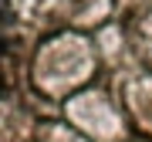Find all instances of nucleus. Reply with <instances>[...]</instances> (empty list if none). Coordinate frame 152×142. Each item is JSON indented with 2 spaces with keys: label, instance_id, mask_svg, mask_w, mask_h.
<instances>
[{
  "label": "nucleus",
  "instance_id": "f257e3e1",
  "mask_svg": "<svg viewBox=\"0 0 152 142\" xmlns=\"http://www.w3.org/2000/svg\"><path fill=\"white\" fill-rule=\"evenodd\" d=\"M0 85H4V75H0Z\"/></svg>",
  "mask_w": 152,
  "mask_h": 142
},
{
  "label": "nucleus",
  "instance_id": "f03ea898",
  "mask_svg": "<svg viewBox=\"0 0 152 142\" xmlns=\"http://www.w3.org/2000/svg\"><path fill=\"white\" fill-rule=\"evenodd\" d=\"M0 91H4V85H0Z\"/></svg>",
  "mask_w": 152,
  "mask_h": 142
}]
</instances>
